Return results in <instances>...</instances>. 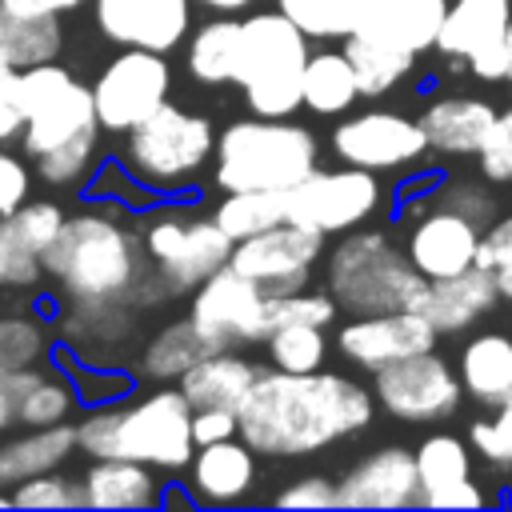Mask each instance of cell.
I'll return each mask as SVG.
<instances>
[{"mask_svg":"<svg viewBox=\"0 0 512 512\" xmlns=\"http://www.w3.org/2000/svg\"><path fill=\"white\" fill-rule=\"evenodd\" d=\"M84 484V508H152L160 504V484L148 464L128 456H104L92 460V468L80 476Z\"/></svg>","mask_w":512,"mask_h":512,"instance_id":"83f0119b","label":"cell"},{"mask_svg":"<svg viewBox=\"0 0 512 512\" xmlns=\"http://www.w3.org/2000/svg\"><path fill=\"white\" fill-rule=\"evenodd\" d=\"M172 88V68L164 52L152 48H124L116 60L104 64V72L92 84L96 120L104 132H128L140 120H148Z\"/></svg>","mask_w":512,"mask_h":512,"instance_id":"8fae6325","label":"cell"},{"mask_svg":"<svg viewBox=\"0 0 512 512\" xmlns=\"http://www.w3.org/2000/svg\"><path fill=\"white\" fill-rule=\"evenodd\" d=\"M360 100V84L356 72L340 52H308L304 64V108L320 112V116H340Z\"/></svg>","mask_w":512,"mask_h":512,"instance_id":"836d02e7","label":"cell"},{"mask_svg":"<svg viewBox=\"0 0 512 512\" xmlns=\"http://www.w3.org/2000/svg\"><path fill=\"white\" fill-rule=\"evenodd\" d=\"M492 120H496V108L480 96H440L420 112L428 148L444 156H476Z\"/></svg>","mask_w":512,"mask_h":512,"instance_id":"d4e9b609","label":"cell"},{"mask_svg":"<svg viewBox=\"0 0 512 512\" xmlns=\"http://www.w3.org/2000/svg\"><path fill=\"white\" fill-rule=\"evenodd\" d=\"M252 480H256V452L240 436L204 444L192 456L188 488L200 504H236L248 496Z\"/></svg>","mask_w":512,"mask_h":512,"instance_id":"cb8c5ba5","label":"cell"},{"mask_svg":"<svg viewBox=\"0 0 512 512\" xmlns=\"http://www.w3.org/2000/svg\"><path fill=\"white\" fill-rule=\"evenodd\" d=\"M452 0H376L368 20L356 28L376 44H388L396 52L420 56L428 48H436L440 24L448 16Z\"/></svg>","mask_w":512,"mask_h":512,"instance_id":"603a6c76","label":"cell"},{"mask_svg":"<svg viewBox=\"0 0 512 512\" xmlns=\"http://www.w3.org/2000/svg\"><path fill=\"white\" fill-rule=\"evenodd\" d=\"M12 224H16V232L44 256L48 252V244L60 236V228H64V212H60V204L56 200H24L12 216H8Z\"/></svg>","mask_w":512,"mask_h":512,"instance_id":"c3c4849f","label":"cell"},{"mask_svg":"<svg viewBox=\"0 0 512 512\" xmlns=\"http://www.w3.org/2000/svg\"><path fill=\"white\" fill-rule=\"evenodd\" d=\"M260 368L244 356H236L232 348H216L208 356H200L180 380L176 388L188 396L192 408H228L236 412L240 400L248 396V388L256 384Z\"/></svg>","mask_w":512,"mask_h":512,"instance_id":"484cf974","label":"cell"},{"mask_svg":"<svg viewBox=\"0 0 512 512\" xmlns=\"http://www.w3.org/2000/svg\"><path fill=\"white\" fill-rule=\"evenodd\" d=\"M476 156H480V176L488 184H512V108L496 112Z\"/></svg>","mask_w":512,"mask_h":512,"instance_id":"681fc988","label":"cell"},{"mask_svg":"<svg viewBox=\"0 0 512 512\" xmlns=\"http://www.w3.org/2000/svg\"><path fill=\"white\" fill-rule=\"evenodd\" d=\"M48 356V328L36 316H0V376L32 368Z\"/></svg>","mask_w":512,"mask_h":512,"instance_id":"ab89813d","label":"cell"},{"mask_svg":"<svg viewBox=\"0 0 512 512\" xmlns=\"http://www.w3.org/2000/svg\"><path fill=\"white\" fill-rule=\"evenodd\" d=\"M376 400L340 372H260L236 408L240 440L256 456H312L372 424Z\"/></svg>","mask_w":512,"mask_h":512,"instance_id":"6da1fadb","label":"cell"},{"mask_svg":"<svg viewBox=\"0 0 512 512\" xmlns=\"http://www.w3.org/2000/svg\"><path fill=\"white\" fill-rule=\"evenodd\" d=\"M60 44H64V28H60L56 12L28 16V12L0 8V48L12 60L16 72L32 68V64H44V60H56Z\"/></svg>","mask_w":512,"mask_h":512,"instance_id":"d6a6232c","label":"cell"},{"mask_svg":"<svg viewBox=\"0 0 512 512\" xmlns=\"http://www.w3.org/2000/svg\"><path fill=\"white\" fill-rule=\"evenodd\" d=\"M432 204H436V208H448V212H456V216H464V220H472L480 232L500 216L496 196H492L488 184H480V180H448V184H440V192L432 196Z\"/></svg>","mask_w":512,"mask_h":512,"instance_id":"f6af8a7d","label":"cell"},{"mask_svg":"<svg viewBox=\"0 0 512 512\" xmlns=\"http://www.w3.org/2000/svg\"><path fill=\"white\" fill-rule=\"evenodd\" d=\"M212 216L232 240H244L272 224H284V192H228Z\"/></svg>","mask_w":512,"mask_h":512,"instance_id":"74e56055","label":"cell"},{"mask_svg":"<svg viewBox=\"0 0 512 512\" xmlns=\"http://www.w3.org/2000/svg\"><path fill=\"white\" fill-rule=\"evenodd\" d=\"M12 376V388H16V424L24 428H48V424H64L72 412H76V384L52 368H20V372H8Z\"/></svg>","mask_w":512,"mask_h":512,"instance_id":"4dcf8cb0","label":"cell"},{"mask_svg":"<svg viewBox=\"0 0 512 512\" xmlns=\"http://www.w3.org/2000/svg\"><path fill=\"white\" fill-rule=\"evenodd\" d=\"M212 156L224 192H288L316 168L320 144L312 128L292 124L288 116H252L232 120L216 136Z\"/></svg>","mask_w":512,"mask_h":512,"instance_id":"5b68a950","label":"cell"},{"mask_svg":"<svg viewBox=\"0 0 512 512\" xmlns=\"http://www.w3.org/2000/svg\"><path fill=\"white\" fill-rule=\"evenodd\" d=\"M16 92L24 108V128H20V148L24 156H44L84 132H104L96 120V100L92 88L80 84L64 64L44 60L32 68L16 72Z\"/></svg>","mask_w":512,"mask_h":512,"instance_id":"ba28073f","label":"cell"},{"mask_svg":"<svg viewBox=\"0 0 512 512\" xmlns=\"http://www.w3.org/2000/svg\"><path fill=\"white\" fill-rule=\"evenodd\" d=\"M272 504L276 508H340V492H336V480L328 476H300L284 492H276Z\"/></svg>","mask_w":512,"mask_h":512,"instance_id":"f907efd6","label":"cell"},{"mask_svg":"<svg viewBox=\"0 0 512 512\" xmlns=\"http://www.w3.org/2000/svg\"><path fill=\"white\" fill-rule=\"evenodd\" d=\"M460 384L480 404H504L512 392V336L480 332L460 348Z\"/></svg>","mask_w":512,"mask_h":512,"instance_id":"f546056e","label":"cell"},{"mask_svg":"<svg viewBox=\"0 0 512 512\" xmlns=\"http://www.w3.org/2000/svg\"><path fill=\"white\" fill-rule=\"evenodd\" d=\"M264 344H268L272 368H284V372H316L324 368V356H328V340L320 324H284Z\"/></svg>","mask_w":512,"mask_h":512,"instance_id":"f35d334b","label":"cell"},{"mask_svg":"<svg viewBox=\"0 0 512 512\" xmlns=\"http://www.w3.org/2000/svg\"><path fill=\"white\" fill-rule=\"evenodd\" d=\"M508 24L512 0H452L436 48L448 60H464L476 80H508Z\"/></svg>","mask_w":512,"mask_h":512,"instance_id":"9a60e30c","label":"cell"},{"mask_svg":"<svg viewBox=\"0 0 512 512\" xmlns=\"http://www.w3.org/2000/svg\"><path fill=\"white\" fill-rule=\"evenodd\" d=\"M508 56H512V24H508ZM508 84H512V64H508Z\"/></svg>","mask_w":512,"mask_h":512,"instance_id":"680465c9","label":"cell"},{"mask_svg":"<svg viewBox=\"0 0 512 512\" xmlns=\"http://www.w3.org/2000/svg\"><path fill=\"white\" fill-rule=\"evenodd\" d=\"M60 336L76 348V352H108L120 348L136 320H132V304H112V300H64L60 320H56Z\"/></svg>","mask_w":512,"mask_h":512,"instance_id":"f1b7e54d","label":"cell"},{"mask_svg":"<svg viewBox=\"0 0 512 512\" xmlns=\"http://www.w3.org/2000/svg\"><path fill=\"white\" fill-rule=\"evenodd\" d=\"M460 396H464L460 372L432 348L404 356L396 364H384L376 372V404L404 424L448 420L460 408Z\"/></svg>","mask_w":512,"mask_h":512,"instance_id":"7c38bea8","label":"cell"},{"mask_svg":"<svg viewBox=\"0 0 512 512\" xmlns=\"http://www.w3.org/2000/svg\"><path fill=\"white\" fill-rule=\"evenodd\" d=\"M0 508H12V492H0Z\"/></svg>","mask_w":512,"mask_h":512,"instance_id":"91938a15","label":"cell"},{"mask_svg":"<svg viewBox=\"0 0 512 512\" xmlns=\"http://www.w3.org/2000/svg\"><path fill=\"white\" fill-rule=\"evenodd\" d=\"M324 288L348 316H380V312H416L428 276L408 260V252L372 228L340 232V244L328 252Z\"/></svg>","mask_w":512,"mask_h":512,"instance_id":"277c9868","label":"cell"},{"mask_svg":"<svg viewBox=\"0 0 512 512\" xmlns=\"http://www.w3.org/2000/svg\"><path fill=\"white\" fill-rule=\"evenodd\" d=\"M12 508H84V484L60 468L40 472L12 488Z\"/></svg>","mask_w":512,"mask_h":512,"instance_id":"7bdbcfd3","label":"cell"},{"mask_svg":"<svg viewBox=\"0 0 512 512\" xmlns=\"http://www.w3.org/2000/svg\"><path fill=\"white\" fill-rule=\"evenodd\" d=\"M336 300L328 296V288H296V292H280L268 296V336L284 324H320L328 328L336 320Z\"/></svg>","mask_w":512,"mask_h":512,"instance_id":"60d3db41","label":"cell"},{"mask_svg":"<svg viewBox=\"0 0 512 512\" xmlns=\"http://www.w3.org/2000/svg\"><path fill=\"white\" fill-rule=\"evenodd\" d=\"M340 508H420L416 452L388 444L356 460L340 480Z\"/></svg>","mask_w":512,"mask_h":512,"instance_id":"ac0fdd59","label":"cell"},{"mask_svg":"<svg viewBox=\"0 0 512 512\" xmlns=\"http://www.w3.org/2000/svg\"><path fill=\"white\" fill-rule=\"evenodd\" d=\"M480 228L448 208H436L428 216H420L408 232V260L428 276V280H444V276H456L464 268L476 264V252H480Z\"/></svg>","mask_w":512,"mask_h":512,"instance_id":"44dd1931","label":"cell"},{"mask_svg":"<svg viewBox=\"0 0 512 512\" xmlns=\"http://www.w3.org/2000/svg\"><path fill=\"white\" fill-rule=\"evenodd\" d=\"M96 144H100V132H84V136L60 144V148L36 156V160H32V164H36V176H40L44 184H56V188L80 184V180L92 172V164H96Z\"/></svg>","mask_w":512,"mask_h":512,"instance_id":"b9f144b4","label":"cell"},{"mask_svg":"<svg viewBox=\"0 0 512 512\" xmlns=\"http://www.w3.org/2000/svg\"><path fill=\"white\" fill-rule=\"evenodd\" d=\"M344 56L356 72V84H360V96H384L392 92L412 68H416V56L408 52H396L388 44H376L368 40L364 32H352L344 36Z\"/></svg>","mask_w":512,"mask_h":512,"instance_id":"d590c367","label":"cell"},{"mask_svg":"<svg viewBox=\"0 0 512 512\" xmlns=\"http://www.w3.org/2000/svg\"><path fill=\"white\" fill-rule=\"evenodd\" d=\"M376 0H276V8L300 24L304 36H316V40H344L352 36L368 12H372Z\"/></svg>","mask_w":512,"mask_h":512,"instance_id":"8d00e7d4","label":"cell"},{"mask_svg":"<svg viewBox=\"0 0 512 512\" xmlns=\"http://www.w3.org/2000/svg\"><path fill=\"white\" fill-rule=\"evenodd\" d=\"M208 352H216L208 340H204V332L192 324V316H184V320H172V324H164L148 344H144V352H140V372L148 376V380H180L200 356H208Z\"/></svg>","mask_w":512,"mask_h":512,"instance_id":"1f68e13d","label":"cell"},{"mask_svg":"<svg viewBox=\"0 0 512 512\" xmlns=\"http://www.w3.org/2000/svg\"><path fill=\"white\" fill-rule=\"evenodd\" d=\"M236 48H240V20L220 16L200 24L188 44V76L196 84H232Z\"/></svg>","mask_w":512,"mask_h":512,"instance_id":"e575fe53","label":"cell"},{"mask_svg":"<svg viewBox=\"0 0 512 512\" xmlns=\"http://www.w3.org/2000/svg\"><path fill=\"white\" fill-rule=\"evenodd\" d=\"M24 128V108H20V92H16V68L0 72V140L20 136Z\"/></svg>","mask_w":512,"mask_h":512,"instance_id":"db71d44e","label":"cell"},{"mask_svg":"<svg viewBox=\"0 0 512 512\" xmlns=\"http://www.w3.org/2000/svg\"><path fill=\"white\" fill-rule=\"evenodd\" d=\"M192 4H204V8H216V12H240V8H248L256 0H192Z\"/></svg>","mask_w":512,"mask_h":512,"instance_id":"6f0895ef","label":"cell"},{"mask_svg":"<svg viewBox=\"0 0 512 512\" xmlns=\"http://www.w3.org/2000/svg\"><path fill=\"white\" fill-rule=\"evenodd\" d=\"M192 324L212 348H240L268 340V296L232 264L192 288Z\"/></svg>","mask_w":512,"mask_h":512,"instance_id":"4fadbf2b","label":"cell"},{"mask_svg":"<svg viewBox=\"0 0 512 512\" xmlns=\"http://www.w3.org/2000/svg\"><path fill=\"white\" fill-rule=\"evenodd\" d=\"M468 440L480 452V460H488L500 472H512V404H500L496 416L476 420L468 428Z\"/></svg>","mask_w":512,"mask_h":512,"instance_id":"bcb514c9","label":"cell"},{"mask_svg":"<svg viewBox=\"0 0 512 512\" xmlns=\"http://www.w3.org/2000/svg\"><path fill=\"white\" fill-rule=\"evenodd\" d=\"M32 192V172L12 152H0V220L12 216Z\"/></svg>","mask_w":512,"mask_h":512,"instance_id":"816d5d0a","label":"cell"},{"mask_svg":"<svg viewBox=\"0 0 512 512\" xmlns=\"http://www.w3.org/2000/svg\"><path fill=\"white\" fill-rule=\"evenodd\" d=\"M332 152L344 164L384 172V168L416 164L428 152V140L420 120H408L392 108H368L332 128Z\"/></svg>","mask_w":512,"mask_h":512,"instance_id":"2e32d148","label":"cell"},{"mask_svg":"<svg viewBox=\"0 0 512 512\" xmlns=\"http://www.w3.org/2000/svg\"><path fill=\"white\" fill-rule=\"evenodd\" d=\"M304 64L308 36L280 8L240 20L232 84L244 88L252 116H292L304 104Z\"/></svg>","mask_w":512,"mask_h":512,"instance_id":"8992f818","label":"cell"},{"mask_svg":"<svg viewBox=\"0 0 512 512\" xmlns=\"http://www.w3.org/2000/svg\"><path fill=\"white\" fill-rule=\"evenodd\" d=\"M232 436H240L236 412H228V408H192V440H196V448L216 444V440H232Z\"/></svg>","mask_w":512,"mask_h":512,"instance_id":"f5cc1de1","label":"cell"},{"mask_svg":"<svg viewBox=\"0 0 512 512\" xmlns=\"http://www.w3.org/2000/svg\"><path fill=\"white\" fill-rule=\"evenodd\" d=\"M80 4H92V0H0V8L8 12H28V16H44V12H72Z\"/></svg>","mask_w":512,"mask_h":512,"instance_id":"11a10c76","label":"cell"},{"mask_svg":"<svg viewBox=\"0 0 512 512\" xmlns=\"http://www.w3.org/2000/svg\"><path fill=\"white\" fill-rule=\"evenodd\" d=\"M476 264L492 268L496 276V288L504 300H512V212L508 216H496L484 236H480V252H476Z\"/></svg>","mask_w":512,"mask_h":512,"instance_id":"7dc6e473","label":"cell"},{"mask_svg":"<svg viewBox=\"0 0 512 512\" xmlns=\"http://www.w3.org/2000/svg\"><path fill=\"white\" fill-rule=\"evenodd\" d=\"M320 256H324V236L284 220V224H272L256 236L236 240L228 264L240 276H248L264 296H280V292L308 288Z\"/></svg>","mask_w":512,"mask_h":512,"instance_id":"5bb4252c","label":"cell"},{"mask_svg":"<svg viewBox=\"0 0 512 512\" xmlns=\"http://www.w3.org/2000/svg\"><path fill=\"white\" fill-rule=\"evenodd\" d=\"M380 180L368 168H312L300 184L284 192V220L312 228L320 236L352 232L380 208Z\"/></svg>","mask_w":512,"mask_h":512,"instance_id":"30bf717a","label":"cell"},{"mask_svg":"<svg viewBox=\"0 0 512 512\" xmlns=\"http://www.w3.org/2000/svg\"><path fill=\"white\" fill-rule=\"evenodd\" d=\"M504 404H512V392H508V400H504Z\"/></svg>","mask_w":512,"mask_h":512,"instance_id":"94428289","label":"cell"},{"mask_svg":"<svg viewBox=\"0 0 512 512\" xmlns=\"http://www.w3.org/2000/svg\"><path fill=\"white\" fill-rule=\"evenodd\" d=\"M76 452V424H48V428H24L20 436L0 440V492H12L16 484L60 468Z\"/></svg>","mask_w":512,"mask_h":512,"instance_id":"4316f807","label":"cell"},{"mask_svg":"<svg viewBox=\"0 0 512 512\" xmlns=\"http://www.w3.org/2000/svg\"><path fill=\"white\" fill-rule=\"evenodd\" d=\"M144 252L156 276L168 284V292H192L200 288L212 272H220L232 260L236 240L216 224V216H196L184 208H168L148 216L144 232Z\"/></svg>","mask_w":512,"mask_h":512,"instance_id":"9c48e42d","label":"cell"},{"mask_svg":"<svg viewBox=\"0 0 512 512\" xmlns=\"http://www.w3.org/2000/svg\"><path fill=\"white\" fill-rule=\"evenodd\" d=\"M76 448L92 460L128 456L148 468H188L196 440H192V404L180 388H156L128 404H96L76 424Z\"/></svg>","mask_w":512,"mask_h":512,"instance_id":"3957f363","label":"cell"},{"mask_svg":"<svg viewBox=\"0 0 512 512\" xmlns=\"http://www.w3.org/2000/svg\"><path fill=\"white\" fill-rule=\"evenodd\" d=\"M64 300H112V304H156L168 284L148 264L144 240L108 212H76L40 256Z\"/></svg>","mask_w":512,"mask_h":512,"instance_id":"7a4b0ae2","label":"cell"},{"mask_svg":"<svg viewBox=\"0 0 512 512\" xmlns=\"http://www.w3.org/2000/svg\"><path fill=\"white\" fill-rule=\"evenodd\" d=\"M16 424V388L12 376H0V432H8Z\"/></svg>","mask_w":512,"mask_h":512,"instance_id":"9f6ffc18","label":"cell"},{"mask_svg":"<svg viewBox=\"0 0 512 512\" xmlns=\"http://www.w3.org/2000/svg\"><path fill=\"white\" fill-rule=\"evenodd\" d=\"M500 300V288H496V276L492 268L484 264H472L456 276H444V280H428V292L420 300V316L440 332V336H456V332H468L480 316H488Z\"/></svg>","mask_w":512,"mask_h":512,"instance_id":"7402d4cb","label":"cell"},{"mask_svg":"<svg viewBox=\"0 0 512 512\" xmlns=\"http://www.w3.org/2000/svg\"><path fill=\"white\" fill-rule=\"evenodd\" d=\"M436 328L420 312H380V316H352L336 332V352L352 360L356 368L380 372L384 364H396L404 356L436 348Z\"/></svg>","mask_w":512,"mask_h":512,"instance_id":"e0dca14e","label":"cell"},{"mask_svg":"<svg viewBox=\"0 0 512 512\" xmlns=\"http://www.w3.org/2000/svg\"><path fill=\"white\" fill-rule=\"evenodd\" d=\"M96 28L120 48L168 52L184 40L192 0H92Z\"/></svg>","mask_w":512,"mask_h":512,"instance_id":"d6986e66","label":"cell"},{"mask_svg":"<svg viewBox=\"0 0 512 512\" xmlns=\"http://www.w3.org/2000/svg\"><path fill=\"white\" fill-rule=\"evenodd\" d=\"M40 272H44L40 252L4 216L0 220V288H32L40 280Z\"/></svg>","mask_w":512,"mask_h":512,"instance_id":"ee69618b","label":"cell"},{"mask_svg":"<svg viewBox=\"0 0 512 512\" xmlns=\"http://www.w3.org/2000/svg\"><path fill=\"white\" fill-rule=\"evenodd\" d=\"M216 152V128L200 112H184L176 104H160L148 120L124 132V168L136 176V184L152 192L184 188L200 176V168Z\"/></svg>","mask_w":512,"mask_h":512,"instance_id":"52a82bcc","label":"cell"},{"mask_svg":"<svg viewBox=\"0 0 512 512\" xmlns=\"http://www.w3.org/2000/svg\"><path fill=\"white\" fill-rule=\"evenodd\" d=\"M420 508H480L484 492L472 480V452L452 432H432L416 444Z\"/></svg>","mask_w":512,"mask_h":512,"instance_id":"ffe728a7","label":"cell"}]
</instances>
